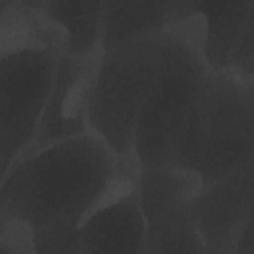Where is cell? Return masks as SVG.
I'll return each mask as SVG.
<instances>
[{
	"label": "cell",
	"mask_w": 254,
	"mask_h": 254,
	"mask_svg": "<svg viewBox=\"0 0 254 254\" xmlns=\"http://www.w3.org/2000/svg\"><path fill=\"white\" fill-rule=\"evenodd\" d=\"M89 132L15 162L1 178L0 220L17 218L35 235L83 215L112 180L120 163Z\"/></svg>",
	"instance_id": "6da1fadb"
},
{
	"label": "cell",
	"mask_w": 254,
	"mask_h": 254,
	"mask_svg": "<svg viewBox=\"0 0 254 254\" xmlns=\"http://www.w3.org/2000/svg\"><path fill=\"white\" fill-rule=\"evenodd\" d=\"M253 158L254 81L229 69L209 71L168 167L193 171L205 186Z\"/></svg>",
	"instance_id": "7a4b0ae2"
},
{
	"label": "cell",
	"mask_w": 254,
	"mask_h": 254,
	"mask_svg": "<svg viewBox=\"0 0 254 254\" xmlns=\"http://www.w3.org/2000/svg\"><path fill=\"white\" fill-rule=\"evenodd\" d=\"M209 71L193 38L175 27L162 32L157 70L134 134L140 170L169 166Z\"/></svg>",
	"instance_id": "3957f363"
},
{
	"label": "cell",
	"mask_w": 254,
	"mask_h": 254,
	"mask_svg": "<svg viewBox=\"0 0 254 254\" xmlns=\"http://www.w3.org/2000/svg\"><path fill=\"white\" fill-rule=\"evenodd\" d=\"M162 32L102 53L89 101L90 132L136 164L135 128L157 70Z\"/></svg>",
	"instance_id": "277c9868"
},
{
	"label": "cell",
	"mask_w": 254,
	"mask_h": 254,
	"mask_svg": "<svg viewBox=\"0 0 254 254\" xmlns=\"http://www.w3.org/2000/svg\"><path fill=\"white\" fill-rule=\"evenodd\" d=\"M58 49H30L0 58L1 178L37 130L55 74Z\"/></svg>",
	"instance_id": "5b68a950"
},
{
	"label": "cell",
	"mask_w": 254,
	"mask_h": 254,
	"mask_svg": "<svg viewBox=\"0 0 254 254\" xmlns=\"http://www.w3.org/2000/svg\"><path fill=\"white\" fill-rule=\"evenodd\" d=\"M201 186L193 171L174 167L140 170L137 188L146 224L147 254L205 253L190 213Z\"/></svg>",
	"instance_id": "8992f818"
},
{
	"label": "cell",
	"mask_w": 254,
	"mask_h": 254,
	"mask_svg": "<svg viewBox=\"0 0 254 254\" xmlns=\"http://www.w3.org/2000/svg\"><path fill=\"white\" fill-rule=\"evenodd\" d=\"M101 54L97 51L89 56H58L52 88L37 130L14 163L58 142L90 132L89 101Z\"/></svg>",
	"instance_id": "52a82bcc"
},
{
	"label": "cell",
	"mask_w": 254,
	"mask_h": 254,
	"mask_svg": "<svg viewBox=\"0 0 254 254\" xmlns=\"http://www.w3.org/2000/svg\"><path fill=\"white\" fill-rule=\"evenodd\" d=\"M253 161L202 186L190 213L205 253L234 254L238 234L253 213Z\"/></svg>",
	"instance_id": "ba28073f"
},
{
	"label": "cell",
	"mask_w": 254,
	"mask_h": 254,
	"mask_svg": "<svg viewBox=\"0 0 254 254\" xmlns=\"http://www.w3.org/2000/svg\"><path fill=\"white\" fill-rule=\"evenodd\" d=\"M78 237L81 254H147L146 224L138 188L106 201L97 198L81 219Z\"/></svg>",
	"instance_id": "9c48e42d"
},
{
	"label": "cell",
	"mask_w": 254,
	"mask_h": 254,
	"mask_svg": "<svg viewBox=\"0 0 254 254\" xmlns=\"http://www.w3.org/2000/svg\"><path fill=\"white\" fill-rule=\"evenodd\" d=\"M168 25L188 12L198 13L204 25L203 60L210 71L226 69L231 51L250 14L254 0L166 1Z\"/></svg>",
	"instance_id": "30bf717a"
},
{
	"label": "cell",
	"mask_w": 254,
	"mask_h": 254,
	"mask_svg": "<svg viewBox=\"0 0 254 254\" xmlns=\"http://www.w3.org/2000/svg\"><path fill=\"white\" fill-rule=\"evenodd\" d=\"M167 25L166 1H104L98 49L104 53L159 34Z\"/></svg>",
	"instance_id": "8fae6325"
},
{
	"label": "cell",
	"mask_w": 254,
	"mask_h": 254,
	"mask_svg": "<svg viewBox=\"0 0 254 254\" xmlns=\"http://www.w3.org/2000/svg\"><path fill=\"white\" fill-rule=\"evenodd\" d=\"M65 42L64 33L24 0H0V58L30 49L64 54Z\"/></svg>",
	"instance_id": "7c38bea8"
},
{
	"label": "cell",
	"mask_w": 254,
	"mask_h": 254,
	"mask_svg": "<svg viewBox=\"0 0 254 254\" xmlns=\"http://www.w3.org/2000/svg\"><path fill=\"white\" fill-rule=\"evenodd\" d=\"M104 1L43 0L39 12L65 37L64 53L89 56L99 51Z\"/></svg>",
	"instance_id": "4fadbf2b"
},
{
	"label": "cell",
	"mask_w": 254,
	"mask_h": 254,
	"mask_svg": "<svg viewBox=\"0 0 254 254\" xmlns=\"http://www.w3.org/2000/svg\"><path fill=\"white\" fill-rule=\"evenodd\" d=\"M226 69L253 80L254 71V12L250 14L231 51Z\"/></svg>",
	"instance_id": "5bb4252c"
},
{
	"label": "cell",
	"mask_w": 254,
	"mask_h": 254,
	"mask_svg": "<svg viewBox=\"0 0 254 254\" xmlns=\"http://www.w3.org/2000/svg\"><path fill=\"white\" fill-rule=\"evenodd\" d=\"M36 253L34 231L17 218L0 220V254Z\"/></svg>",
	"instance_id": "9a60e30c"
},
{
	"label": "cell",
	"mask_w": 254,
	"mask_h": 254,
	"mask_svg": "<svg viewBox=\"0 0 254 254\" xmlns=\"http://www.w3.org/2000/svg\"><path fill=\"white\" fill-rule=\"evenodd\" d=\"M234 254H254V220L253 213L247 218L241 228L236 243Z\"/></svg>",
	"instance_id": "2e32d148"
}]
</instances>
